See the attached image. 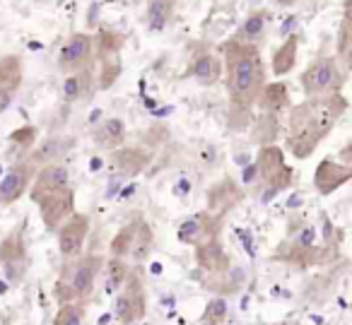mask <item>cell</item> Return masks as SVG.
Returning <instances> with one entry per match:
<instances>
[{
  "label": "cell",
  "instance_id": "cell-18",
  "mask_svg": "<svg viewBox=\"0 0 352 325\" xmlns=\"http://www.w3.org/2000/svg\"><path fill=\"white\" fill-rule=\"evenodd\" d=\"M188 75H191L198 85H206V87H210V85H215L217 80L222 78V63L212 54H201V56H196V58H193Z\"/></svg>",
  "mask_w": 352,
  "mask_h": 325
},
{
  "label": "cell",
  "instance_id": "cell-11",
  "mask_svg": "<svg viewBox=\"0 0 352 325\" xmlns=\"http://www.w3.org/2000/svg\"><path fill=\"white\" fill-rule=\"evenodd\" d=\"M39 210H41V219L49 229H58L65 219L73 214V208H75V193L68 188L58 190L54 195H46L44 200H39Z\"/></svg>",
  "mask_w": 352,
  "mask_h": 325
},
{
  "label": "cell",
  "instance_id": "cell-2",
  "mask_svg": "<svg viewBox=\"0 0 352 325\" xmlns=\"http://www.w3.org/2000/svg\"><path fill=\"white\" fill-rule=\"evenodd\" d=\"M227 92H230L232 111H246L258 99L261 89L265 87V70L261 60L258 46L227 41Z\"/></svg>",
  "mask_w": 352,
  "mask_h": 325
},
{
  "label": "cell",
  "instance_id": "cell-5",
  "mask_svg": "<svg viewBox=\"0 0 352 325\" xmlns=\"http://www.w3.org/2000/svg\"><path fill=\"white\" fill-rule=\"evenodd\" d=\"M113 315L118 323L131 325L145 318V289L138 272H128L126 282H123V291L118 294L116 306H113Z\"/></svg>",
  "mask_w": 352,
  "mask_h": 325
},
{
  "label": "cell",
  "instance_id": "cell-33",
  "mask_svg": "<svg viewBox=\"0 0 352 325\" xmlns=\"http://www.w3.org/2000/svg\"><path fill=\"white\" fill-rule=\"evenodd\" d=\"M10 99H12V92H6V89H0V111L10 104Z\"/></svg>",
  "mask_w": 352,
  "mask_h": 325
},
{
  "label": "cell",
  "instance_id": "cell-3",
  "mask_svg": "<svg viewBox=\"0 0 352 325\" xmlns=\"http://www.w3.org/2000/svg\"><path fill=\"white\" fill-rule=\"evenodd\" d=\"M342 82H345V70H340L336 56H323V58L314 60L302 75V87L307 97L340 92Z\"/></svg>",
  "mask_w": 352,
  "mask_h": 325
},
{
  "label": "cell",
  "instance_id": "cell-19",
  "mask_svg": "<svg viewBox=\"0 0 352 325\" xmlns=\"http://www.w3.org/2000/svg\"><path fill=\"white\" fill-rule=\"evenodd\" d=\"M97 147H104V150H118L126 137V123L121 118H107L102 126H97V131L92 133Z\"/></svg>",
  "mask_w": 352,
  "mask_h": 325
},
{
  "label": "cell",
  "instance_id": "cell-13",
  "mask_svg": "<svg viewBox=\"0 0 352 325\" xmlns=\"http://www.w3.org/2000/svg\"><path fill=\"white\" fill-rule=\"evenodd\" d=\"M68 179H70V174L63 164H46L44 169L34 174L32 190H30L32 200L39 203L46 195H54V193H58V190L68 188Z\"/></svg>",
  "mask_w": 352,
  "mask_h": 325
},
{
  "label": "cell",
  "instance_id": "cell-29",
  "mask_svg": "<svg viewBox=\"0 0 352 325\" xmlns=\"http://www.w3.org/2000/svg\"><path fill=\"white\" fill-rule=\"evenodd\" d=\"M225 318H227V301L222 299V296H217V299H212L210 304L206 306L201 325H220Z\"/></svg>",
  "mask_w": 352,
  "mask_h": 325
},
{
  "label": "cell",
  "instance_id": "cell-17",
  "mask_svg": "<svg viewBox=\"0 0 352 325\" xmlns=\"http://www.w3.org/2000/svg\"><path fill=\"white\" fill-rule=\"evenodd\" d=\"M113 169L121 176H135L150 164V155L145 150H135V147H128V150H113L111 157Z\"/></svg>",
  "mask_w": 352,
  "mask_h": 325
},
{
  "label": "cell",
  "instance_id": "cell-7",
  "mask_svg": "<svg viewBox=\"0 0 352 325\" xmlns=\"http://www.w3.org/2000/svg\"><path fill=\"white\" fill-rule=\"evenodd\" d=\"M89 232L87 214H70L63 224L58 227V251L63 258H78L82 253L85 238Z\"/></svg>",
  "mask_w": 352,
  "mask_h": 325
},
{
  "label": "cell",
  "instance_id": "cell-6",
  "mask_svg": "<svg viewBox=\"0 0 352 325\" xmlns=\"http://www.w3.org/2000/svg\"><path fill=\"white\" fill-rule=\"evenodd\" d=\"M256 166H258V179H263V183L268 186V190H270V193L265 195V200L273 193H278V190L287 188V186L292 183V171L285 166L283 150H280V147L265 145L263 150H261Z\"/></svg>",
  "mask_w": 352,
  "mask_h": 325
},
{
  "label": "cell",
  "instance_id": "cell-34",
  "mask_svg": "<svg viewBox=\"0 0 352 325\" xmlns=\"http://www.w3.org/2000/svg\"><path fill=\"white\" fill-rule=\"evenodd\" d=\"M109 323V315H102V318H99V325H107Z\"/></svg>",
  "mask_w": 352,
  "mask_h": 325
},
{
  "label": "cell",
  "instance_id": "cell-36",
  "mask_svg": "<svg viewBox=\"0 0 352 325\" xmlns=\"http://www.w3.org/2000/svg\"><path fill=\"white\" fill-rule=\"evenodd\" d=\"M131 325H138V323H131Z\"/></svg>",
  "mask_w": 352,
  "mask_h": 325
},
{
  "label": "cell",
  "instance_id": "cell-16",
  "mask_svg": "<svg viewBox=\"0 0 352 325\" xmlns=\"http://www.w3.org/2000/svg\"><path fill=\"white\" fill-rule=\"evenodd\" d=\"M196 262L210 275H225L230 270V258H227L225 248L220 246L217 238H208V241L196 246Z\"/></svg>",
  "mask_w": 352,
  "mask_h": 325
},
{
  "label": "cell",
  "instance_id": "cell-25",
  "mask_svg": "<svg viewBox=\"0 0 352 325\" xmlns=\"http://www.w3.org/2000/svg\"><path fill=\"white\" fill-rule=\"evenodd\" d=\"M174 12V0H150L147 5V30L162 32Z\"/></svg>",
  "mask_w": 352,
  "mask_h": 325
},
{
  "label": "cell",
  "instance_id": "cell-28",
  "mask_svg": "<svg viewBox=\"0 0 352 325\" xmlns=\"http://www.w3.org/2000/svg\"><path fill=\"white\" fill-rule=\"evenodd\" d=\"M107 272H109V277H107V284H109L107 289L109 291H116L118 287H123V282H126V277H128V267L121 258H111V260H109Z\"/></svg>",
  "mask_w": 352,
  "mask_h": 325
},
{
  "label": "cell",
  "instance_id": "cell-30",
  "mask_svg": "<svg viewBox=\"0 0 352 325\" xmlns=\"http://www.w3.org/2000/svg\"><path fill=\"white\" fill-rule=\"evenodd\" d=\"M350 17L345 15V20H342V25H340V39H338V56H340V60L345 63V68H347V63H350Z\"/></svg>",
  "mask_w": 352,
  "mask_h": 325
},
{
  "label": "cell",
  "instance_id": "cell-15",
  "mask_svg": "<svg viewBox=\"0 0 352 325\" xmlns=\"http://www.w3.org/2000/svg\"><path fill=\"white\" fill-rule=\"evenodd\" d=\"M350 179H352L350 164H338V161H333V159H323L321 164L316 166V174H314V183H316L318 193H323V195L338 190Z\"/></svg>",
  "mask_w": 352,
  "mask_h": 325
},
{
  "label": "cell",
  "instance_id": "cell-12",
  "mask_svg": "<svg viewBox=\"0 0 352 325\" xmlns=\"http://www.w3.org/2000/svg\"><path fill=\"white\" fill-rule=\"evenodd\" d=\"M89 56H92V36L85 34V32H78L60 49L58 68L63 73H78V70H82V65H87Z\"/></svg>",
  "mask_w": 352,
  "mask_h": 325
},
{
  "label": "cell",
  "instance_id": "cell-23",
  "mask_svg": "<svg viewBox=\"0 0 352 325\" xmlns=\"http://www.w3.org/2000/svg\"><path fill=\"white\" fill-rule=\"evenodd\" d=\"M22 82V63L15 56H0V89L15 92Z\"/></svg>",
  "mask_w": 352,
  "mask_h": 325
},
{
  "label": "cell",
  "instance_id": "cell-4",
  "mask_svg": "<svg viewBox=\"0 0 352 325\" xmlns=\"http://www.w3.org/2000/svg\"><path fill=\"white\" fill-rule=\"evenodd\" d=\"M150 251H152V232L145 219H135L128 227H123L111 241V256L121 258V260L131 256L133 260L140 262L150 256Z\"/></svg>",
  "mask_w": 352,
  "mask_h": 325
},
{
  "label": "cell",
  "instance_id": "cell-32",
  "mask_svg": "<svg viewBox=\"0 0 352 325\" xmlns=\"http://www.w3.org/2000/svg\"><path fill=\"white\" fill-rule=\"evenodd\" d=\"M254 179H258V166L251 164V166H246V169H244V183H251Z\"/></svg>",
  "mask_w": 352,
  "mask_h": 325
},
{
  "label": "cell",
  "instance_id": "cell-14",
  "mask_svg": "<svg viewBox=\"0 0 352 325\" xmlns=\"http://www.w3.org/2000/svg\"><path fill=\"white\" fill-rule=\"evenodd\" d=\"M220 234V222H217L212 214H201V217L186 219V222L179 227L176 236L182 243H191V246H198V243L208 241V238H217Z\"/></svg>",
  "mask_w": 352,
  "mask_h": 325
},
{
  "label": "cell",
  "instance_id": "cell-31",
  "mask_svg": "<svg viewBox=\"0 0 352 325\" xmlns=\"http://www.w3.org/2000/svg\"><path fill=\"white\" fill-rule=\"evenodd\" d=\"M36 137V128H22L12 135V142H22L25 147H30V142Z\"/></svg>",
  "mask_w": 352,
  "mask_h": 325
},
{
  "label": "cell",
  "instance_id": "cell-10",
  "mask_svg": "<svg viewBox=\"0 0 352 325\" xmlns=\"http://www.w3.org/2000/svg\"><path fill=\"white\" fill-rule=\"evenodd\" d=\"M0 262L6 267V277L10 282H20L27 272V246L20 232H12L0 243Z\"/></svg>",
  "mask_w": 352,
  "mask_h": 325
},
{
  "label": "cell",
  "instance_id": "cell-26",
  "mask_svg": "<svg viewBox=\"0 0 352 325\" xmlns=\"http://www.w3.org/2000/svg\"><path fill=\"white\" fill-rule=\"evenodd\" d=\"M70 145H73L70 137H51V140H46L44 145L32 155V164H44V166L51 164V161H54L56 157L63 155Z\"/></svg>",
  "mask_w": 352,
  "mask_h": 325
},
{
  "label": "cell",
  "instance_id": "cell-1",
  "mask_svg": "<svg viewBox=\"0 0 352 325\" xmlns=\"http://www.w3.org/2000/svg\"><path fill=\"white\" fill-rule=\"evenodd\" d=\"M347 111V99L340 92L307 97V102L297 104L289 113L287 145L297 159H307L318 142L333 131L340 116Z\"/></svg>",
  "mask_w": 352,
  "mask_h": 325
},
{
  "label": "cell",
  "instance_id": "cell-20",
  "mask_svg": "<svg viewBox=\"0 0 352 325\" xmlns=\"http://www.w3.org/2000/svg\"><path fill=\"white\" fill-rule=\"evenodd\" d=\"M265 25H268V12L265 10L251 12L244 20V25L239 27V34L234 36V41H239V44H256V39L263 36Z\"/></svg>",
  "mask_w": 352,
  "mask_h": 325
},
{
  "label": "cell",
  "instance_id": "cell-27",
  "mask_svg": "<svg viewBox=\"0 0 352 325\" xmlns=\"http://www.w3.org/2000/svg\"><path fill=\"white\" fill-rule=\"evenodd\" d=\"M85 309L78 301H70V304H60L58 313L54 318V325H82Z\"/></svg>",
  "mask_w": 352,
  "mask_h": 325
},
{
  "label": "cell",
  "instance_id": "cell-24",
  "mask_svg": "<svg viewBox=\"0 0 352 325\" xmlns=\"http://www.w3.org/2000/svg\"><path fill=\"white\" fill-rule=\"evenodd\" d=\"M89 80H92V75L87 73V70H78V73H70L68 78H65L63 82V99L68 104L78 102V99L87 97L89 92Z\"/></svg>",
  "mask_w": 352,
  "mask_h": 325
},
{
  "label": "cell",
  "instance_id": "cell-22",
  "mask_svg": "<svg viewBox=\"0 0 352 325\" xmlns=\"http://www.w3.org/2000/svg\"><path fill=\"white\" fill-rule=\"evenodd\" d=\"M261 99V107L265 109V113L275 116L278 111H283L287 107V87L283 82H275V85H265L258 94Z\"/></svg>",
  "mask_w": 352,
  "mask_h": 325
},
{
  "label": "cell",
  "instance_id": "cell-9",
  "mask_svg": "<svg viewBox=\"0 0 352 325\" xmlns=\"http://www.w3.org/2000/svg\"><path fill=\"white\" fill-rule=\"evenodd\" d=\"M34 174L36 171L32 161H20V164L10 166V171L0 181V203L12 205L15 200H20L25 195V190H30Z\"/></svg>",
  "mask_w": 352,
  "mask_h": 325
},
{
  "label": "cell",
  "instance_id": "cell-8",
  "mask_svg": "<svg viewBox=\"0 0 352 325\" xmlns=\"http://www.w3.org/2000/svg\"><path fill=\"white\" fill-rule=\"evenodd\" d=\"M104 260L99 256H85L78 265H73V272H70V280H63L65 287L70 289V296L73 299H85V296L92 294L94 289V282H97V275L102 270Z\"/></svg>",
  "mask_w": 352,
  "mask_h": 325
},
{
  "label": "cell",
  "instance_id": "cell-21",
  "mask_svg": "<svg viewBox=\"0 0 352 325\" xmlns=\"http://www.w3.org/2000/svg\"><path fill=\"white\" fill-rule=\"evenodd\" d=\"M297 49H299V36H287L283 46L273 54V70L275 75H287L297 63Z\"/></svg>",
  "mask_w": 352,
  "mask_h": 325
},
{
  "label": "cell",
  "instance_id": "cell-35",
  "mask_svg": "<svg viewBox=\"0 0 352 325\" xmlns=\"http://www.w3.org/2000/svg\"><path fill=\"white\" fill-rule=\"evenodd\" d=\"M3 291H8V287H6V282L0 280V294H3Z\"/></svg>",
  "mask_w": 352,
  "mask_h": 325
}]
</instances>
